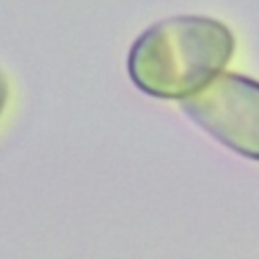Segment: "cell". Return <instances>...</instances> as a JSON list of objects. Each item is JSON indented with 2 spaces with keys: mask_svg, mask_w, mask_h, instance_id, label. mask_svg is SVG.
Returning a JSON list of instances; mask_svg holds the SVG:
<instances>
[{
  "mask_svg": "<svg viewBox=\"0 0 259 259\" xmlns=\"http://www.w3.org/2000/svg\"><path fill=\"white\" fill-rule=\"evenodd\" d=\"M235 53V36L208 16H172L144 30L127 55L134 85L158 99H186L212 81Z\"/></svg>",
  "mask_w": 259,
  "mask_h": 259,
  "instance_id": "obj_1",
  "label": "cell"
},
{
  "mask_svg": "<svg viewBox=\"0 0 259 259\" xmlns=\"http://www.w3.org/2000/svg\"><path fill=\"white\" fill-rule=\"evenodd\" d=\"M182 111L231 152L259 162V81L219 73L180 101Z\"/></svg>",
  "mask_w": 259,
  "mask_h": 259,
  "instance_id": "obj_2",
  "label": "cell"
},
{
  "mask_svg": "<svg viewBox=\"0 0 259 259\" xmlns=\"http://www.w3.org/2000/svg\"><path fill=\"white\" fill-rule=\"evenodd\" d=\"M4 99H6V83H4V77L0 73V109L4 105Z\"/></svg>",
  "mask_w": 259,
  "mask_h": 259,
  "instance_id": "obj_3",
  "label": "cell"
}]
</instances>
